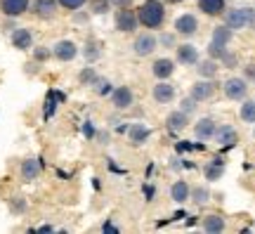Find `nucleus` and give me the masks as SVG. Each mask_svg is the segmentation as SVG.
I'll use <instances>...</instances> for the list:
<instances>
[{
    "label": "nucleus",
    "mask_w": 255,
    "mask_h": 234,
    "mask_svg": "<svg viewBox=\"0 0 255 234\" xmlns=\"http://www.w3.org/2000/svg\"><path fill=\"white\" fill-rule=\"evenodd\" d=\"M40 168H43V161H40V159H26V161L21 163V180L24 182L36 180L38 175H40Z\"/></svg>",
    "instance_id": "nucleus-16"
},
{
    "label": "nucleus",
    "mask_w": 255,
    "mask_h": 234,
    "mask_svg": "<svg viewBox=\"0 0 255 234\" xmlns=\"http://www.w3.org/2000/svg\"><path fill=\"white\" fill-rule=\"evenodd\" d=\"M244 73H246V81H255V64L244 66Z\"/></svg>",
    "instance_id": "nucleus-39"
},
{
    "label": "nucleus",
    "mask_w": 255,
    "mask_h": 234,
    "mask_svg": "<svg viewBox=\"0 0 255 234\" xmlns=\"http://www.w3.org/2000/svg\"><path fill=\"white\" fill-rule=\"evenodd\" d=\"M156 45H158V40H156L154 33H139L135 38V54L137 57H149V54H154Z\"/></svg>",
    "instance_id": "nucleus-5"
},
{
    "label": "nucleus",
    "mask_w": 255,
    "mask_h": 234,
    "mask_svg": "<svg viewBox=\"0 0 255 234\" xmlns=\"http://www.w3.org/2000/svg\"><path fill=\"white\" fill-rule=\"evenodd\" d=\"M111 7V0H90L92 14H107Z\"/></svg>",
    "instance_id": "nucleus-28"
},
{
    "label": "nucleus",
    "mask_w": 255,
    "mask_h": 234,
    "mask_svg": "<svg viewBox=\"0 0 255 234\" xmlns=\"http://www.w3.org/2000/svg\"><path fill=\"white\" fill-rule=\"evenodd\" d=\"M52 54H55L59 62H71V59H76V54H78V45L73 40H59L52 47Z\"/></svg>",
    "instance_id": "nucleus-9"
},
{
    "label": "nucleus",
    "mask_w": 255,
    "mask_h": 234,
    "mask_svg": "<svg viewBox=\"0 0 255 234\" xmlns=\"http://www.w3.org/2000/svg\"><path fill=\"white\" fill-rule=\"evenodd\" d=\"M222 90H225V95H227L229 99H234V102H239V99H246V95H248V81H246V78H239V76H232V78H227V83L222 85Z\"/></svg>",
    "instance_id": "nucleus-3"
},
{
    "label": "nucleus",
    "mask_w": 255,
    "mask_h": 234,
    "mask_svg": "<svg viewBox=\"0 0 255 234\" xmlns=\"http://www.w3.org/2000/svg\"><path fill=\"white\" fill-rule=\"evenodd\" d=\"M128 135H130V144H135V147H139V144H144L146 140H149V135H151V130L144 126V123H135V126L128 128Z\"/></svg>",
    "instance_id": "nucleus-18"
},
{
    "label": "nucleus",
    "mask_w": 255,
    "mask_h": 234,
    "mask_svg": "<svg viewBox=\"0 0 255 234\" xmlns=\"http://www.w3.org/2000/svg\"><path fill=\"white\" fill-rule=\"evenodd\" d=\"M57 0H33V14L38 19H52L57 14Z\"/></svg>",
    "instance_id": "nucleus-12"
},
{
    "label": "nucleus",
    "mask_w": 255,
    "mask_h": 234,
    "mask_svg": "<svg viewBox=\"0 0 255 234\" xmlns=\"http://www.w3.org/2000/svg\"><path fill=\"white\" fill-rule=\"evenodd\" d=\"M215 90H218V83H213L208 78V81H199L191 85V92L189 97H194L196 102H206V99H210L213 95H215Z\"/></svg>",
    "instance_id": "nucleus-6"
},
{
    "label": "nucleus",
    "mask_w": 255,
    "mask_h": 234,
    "mask_svg": "<svg viewBox=\"0 0 255 234\" xmlns=\"http://www.w3.org/2000/svg\"><path fill=\"white\" fill-rule=\"evenodd\" d=\"M208 197H210V192L206 187H196V189H191V194H189V199H194L196 204H206L208 201Z\"/></svg>",
    "instance_id": "nucleus-29"
},
{
    "label": "nucleus",
    "mask_w": 255,
    "mask_h": 234,
    "mask_svg": "<svg viewBox=\"0 0 255 234\" xmlns=\"http://www.w3.org/2000/svg\"><path fill=\"white\" fill-rule=\"evenodd\" d=\"M187 123H189V114H184L182 109L168 114V118H165V126L170 130H182V128H187Z\"/></svg>",
    "instance_id": "nucleus-23"
},
{
    "label": "nucleus",
    "mask_w": 255,
    "mask_h": 234,
    "mask_svg": "<svg viewBox=\"0 0 255 234\" xmlns=\"http://www.w3.org/2000/svg\"><path fill=\"white\" fill-rule=\"evenodd\" d=\"M196 69H199L201 78H215V73H218V62L210 57V59H203Z\"/></svg>",
    "instance_id": "nucleus-26"
},
{
    "label": "nucleus",
    "mask_w": 255,
    "mask_h": 234,
    "mask_svg": "<svg viewBox=\"0 0 255 234\" xmlns=\"http://www.w3.org/2000/svg\"><path fill=\"white\" fill-rule=\"evenodd\" d=\"M189 194H191V187L187 185V180H177L170 187V199H173L175 204H184L189 199Z\"/></svg>",
    "instance_id": "nucleus-22"
},
{
    "label": "nucleus",
    "mask_w": 255,
    "mask_h": 234,
    "mask_svg": "<svg viewBox=\"0 0 255 234\" xmlns=\"http://www.w3.org/2000/svg\"><path fill=\"white\" fill-rule=\"evenodd\" d=\"M158 43H161V45H165V47H175V36H173V33H163Z\"/></svg>",
    "instance_id": "nucleus-37"
},
{
    "label": "nucleus",
    "mask_w": 255,
    "mask_h": 234,
    "mask_svg": "<svg viewBox=\"0 0 255 234\" xmlns=\"http://www.w3.org/2000/svg\"><path fill=\"white\" fill-rule=\"evenodd\" d=\"M83 135L95 137V126H92V121H85V123H83Z\"/></svg>",
    "instance_id": "nucleus-38"
},
{
    "label": "nucleus",
    "mask_w": 255,
    "mask_h": 234,
    "mask_svg": "<svg viewBox=\"0 0 255 234\" xmlns=\"http://www.w3.org/2000/svg\"><path fill=\"white\" fill-rule=\"evenodd\" d=\"M130 2H132V0H111V5H116V7H130Z\"/></svg>",
    "instance_id": "nucleus-41"
},
{
    "label": "nucleus",
    "mask_w": 255,
    "mask_h": 234,
    "mask_svg": "<svg viewBox=\"0 0 255 234\" xmlns=\"http://www.w3.org/2000/svg\"><path fill=\"white\" fill-rule=\"evenodd\" d=\"M137 19L144 28H161L165 21V7L161 0H144L137 7Z\"/></svg>",
    "instance_id": "nucleus-1"
},
{
    "label": "nucleus",
    "mask_w": 255,
    "mask_h": 234,
    "mask_svg": "<svg viewBox=\"0 0 255 234\" xmlns=\"http://www.w3.org/2000/svg\"><path fill=\"white\" fill-rule=\"evenodd\" d=\"M196 5L203 14H208V17H218L225 12L227 7V0H196Z\"/></svg>",
    "instance_id": "nucleus-15"
},
{
    "label": "nucleus",
    "mask_w": 255,
    "mask_h": 234,
    "mask_svg": "<svg viewBox=\"0 0 255 234\" xmlns=\"http://www.w3.org/2000/svg\"><path fill=\"white\" fill-rule=\"evenodd\" d=\"M9 208H12L14 213H24V211H26V201H24L21 197H14L12 201H9Z\"/></svg>",
    "instance_id": "nucleus-32"
},
{
    "label": "nucleus",
    "mask_w": 255,
    "mask_h": 234,
    "mask_svg": "<svg viewBox=\"0 0 255 234\" xmlns=\"http://www.w3.org/2000/svg\"><path fill=\"white\" fill-rule=\"evenodd\" d=\"M137 26H139L137 12H132V9H128V7H121L116 12V28H119L121 33H132Z\"/></svg>",
    "instance_id": "nucleus-4"
},
{
    "label": "nucleus",
    "mask_w": 255,
    "mask_h": 234,
    "mask_svg": "<svg viewBox=\"0 0 255 234\" xmlns=\"http://www.w3.org/2000/svg\"><path fill=\"white\" fill-rule=\"evenodd\" d=\"M225 227H227V223H225V218L218 216V213H210V216L203 218V230L210 234L225 232Z\"/></svg>",
    "instance_id": "nucleus-21"
},
{
    "label": "nucleus",
    "mask_w": 255,
    "mask_h": 234,
    "mask_svg": "<svg viewBox=\"0 0 255 234\" xmlns=\"http://www.w3.org/2000/svg\"><path fill=\"white\" fill-rule=\"evenodd\" d=\"M194 109H196V99L189 97V99H184L182 102V111L184 114H194Z\"/></svg>",
    "instance_id": "nucleus-35"
},
{
    "label": "nucleus",
    "mask_w": 255,
    "mask_h": 234,
    "mask_svg": "<svg viewBox=\"0 0 255 234\" xmlns=\"http://www.w3.org/2000/svg\"><path fill=\"white\" fill-rule=\"evenodd\" d=\"M215 130H218V126H215L213 118H201L199 123H196V128H194V133H196V137H199L201 142L210 140V137L215 135Z\"/></svg>",
    "instance_id": "nucleus-20"
},
{
    "label": "nucleus",
    "mask_w": 255,
    "mask_h": 234,
    "mask_svg": "<svg viewBox=\"0 0 255 234\" xmlns=\"http://www.w3.org/2000/svg\"><path fill=\"white\" fill-rule=\"evenodd\" d=\"M151 71H154V76L158 78V81H165V78H170V76L175 73V62L173 59H168V57L156 59V62L151 64Z\"/></svg>",
    "instance_id": "nucleus-14"
},
{
    "label": "nucleus",
    "mask_w": 255,
    "mask_h": 234,
    "mask_svg": "<svg viewBox=\"0 0 255 234\" xmlns=\"http://www.w3.org/2000/svg\"><path fill=\"white\" fill-rule=\"evenodd\" d=\"M182 218H187V213H184V211H177V213H175V220H182Z\"/></svg>",
    "instance_id": "nucleus-44"
},
{
    "label": "nucleus",
    "mask_w": 255,
    "mask_h": 234,
    "mask_svg": "<svg viewBox=\"0 0 255 234\" xmlns=\"http://www.w3.org/2000/svg\"><path fill=\"white\" fill-rule=\"evenodd\" d=\"M239 116H241V121H246V123H255V99H246L241 104Z\"/></svg>",
    "instance_id": "nucleus-27"
},
{
    "label": "nucleus",
    "mask_w": 255,
    "mask_h": 234,
    "mask_svg": "<svg viewBox=\"0 0 255 234\" xmlns=\"http://www.w3.org/2000/svg\"><path fill=\"white\" fill-rule=\"evenodd\" d=\"M97 85H100V88H97V90H100V95H109V92H111V83L109 81H100Z\"/></svg>",
    "instance_id": "nucleus-40"
},
{
    "label": "nucleus",
    "mask_w": 255,
    "mask_h": 234,
    "mask_svg": "<svg viewBox=\"0 0 255 234\" xmlns=\"http://www.w3.org/2000/svg\"><path fill=\"white\" fill-rule=\"evenodd\" d=\"M55 92H50V95H47V104H45V118H50L52 116V114H55Z\"/></svg>",
    "instance_id": "nucleus-34"
},
{
    "label": "nucleus",
    "mask_w": 255,
    "mask_h": 234,
    "mask_svg": "<svg viewBox=\"0 0 255 234\" xmlns=\"http://www.w3.org/2000/svg\"><path fill=\"white\" fill-rule=\"evenodd\" d=\"M151 97H154L156 104H168L175 99V88L168 81H158L151 90Z\"/></svg>",
    "instance_id": "nucleus-10"
},
{
    "label": "nucleus",
    "mask_w": 255,
    "mask_h": 234,
    "mask_svg": "<svg viewBox=\"0 0 255 234\" xmlns=\"http://www.w3.org/2000/svg\"><path fill=\"white\" fill-rule=\"evenodd\" d=\"M57 2H59L64 9H71V12H73V9H81L88 0H57Z\"/></svg>",
    "instance_id": "nucleus-31"
},
{
    "label": "nucleus",
    "mask_w": 255,
    "mask_h": 234,
    "mask_svg": "<svg viewBox=\"0 0 255 234\" xmlns=\"http://www.w3.org/2000/svg\"><path fill=\"white\" fill-rule=\"evenodd\" d=\"M253 17H255V9L237 7V9H229L227 14H225V24H227L232 31H234V28H246L253 24Z\"/></svg>",
    "instance_id": "nucleus-2"
},
{
    "label": "nucleus",
    "mask_w": 255,
    "mask_h": 234,
    "mask_svg": "<svg viewBox=\"0 0 255 234\" xmlns=\"http://www.w3.org/2000/svg\"><path fill=\"white\" fill-rule=\"evenodd\" d=\"M175 52H177V62L182 64V66H194V64H199V50L194 45H177L175 47Z\"/></svg>",
    "instance_id": "nucleus-13"
},
{
    "label": "nucleus",
    "mask_w": 255,
    "mask_h": 234,
    "mask_svg": "<svg viewBox=\"0 0 255 234\" xmlns=\"http://www.w3.org/2000/svg\"><path fill=\"white\" fill-rule=\"evenodd\" d=\"M215 140H218L222 147H234L237 144V140H239V135H237V130L232 126H220L218 130H215Z\"/></svg>",
    "instance_id": "nucleus-19"
},
{
    "label": "nucleus",
    "mask_w": 255,
    "mask_h": 234,
    "mask_svg": "<svg viewBox=\"0 0 255 234\" xmlns=\"http://www.w3.org/2000/svg\"><path fill=\"white\" fill-rule=\"evenodd\" d=\"M33 57H36L38 62H45L47 57H50V50H47V47H36V52H33Z\"/></svg>",
    "instance_id": "nucleus-36"
},
{
    "label": "nucleus",
    "mask_w": 255,
    "mask_h": 234,
    "mask_svg": "<svg viewBox=\"0 0 255 234\" xmlns=\"http://www.w3.org/2000/svg\"><path fill=\"white\" fill-rule=\"evenodd\" d=\"M28 0H0V12L5 17H21L28 9Z\"/></svg>",
    "instance_id": "nucleus-11"
},
{
    "label": "nucleus",
    "mask_w": 255,
    "mask_h": 234,
    "mask_svg": "<svg viewBox=\"0 0 255 234\" xmlns=\"http://www.w3.org/2000/svg\"><path fill=\"white\" fill-rule=\"evenodd\" d=\"M111 104L116 109H130L135 104V95H132V90L128 85H121L116 90H111Z\"/></svg>",
    "instance_id": "nucleus-7"
},
{
    "label": "nucleus",
    "mask_w": 255,
    "mask_h": 234,
    "mask_svg": "<svg viewBox=\"0 0 255 234\" xmlns=\"http://www.w3.org/2000/svg\"><path fill=\"white\" fill-rule=\"evenodd\" d=\"M102 232H114V234H116V232H119V227H114L111 223H104V227H102Z\"/></svg>",
    "instance_id": "nucleus-42"
},
{
    "label": "nucleus",
    "mask_w": 255,
    "mask_h": 234,
    "mask_svg": "<svg viewBox=\"0 0 255 234\" xmlns=\"http://www.w3.org/2000/svg\"><path fill=\"white\" fill-rule=\"evenodd\" d=\"M253 24H255V17H253Z\"/></svg>",
    "instance_id": "nucleus-46"
},
{
    "label": "nucleus",
    "mask_w": 255,
    "mask_h": 234,
    "mask_svg": "<svg viewBox=\"0 0 255 234\" xmlns=\"http://www.w3.org/2000/svg\"><path fill=\"white\" fill-rule=\"evenodd\" d=\"M168 2H182V0H168Z\"/></svg>",
    "instance_id": "nucleus-45"
},
{
    "label": "nucleus",
    "mask_w": 255,
    "mask_h": 234,
    "mask_svg": "<svg viewBox=\"0 0 255 234\" xmlns=\"http://www.w3.org/2000/svg\"><path fill=\"white\" fill-rule=\"evenodd\" d=\"M12 45L17 47V50H31V45H33L31 31L28 28H14L12 31Z\"/></svg>",
    "instance_id": "nucleus-17"
},
{
    "label": "nucleus",
    "mask_w": 255,
    "mask_h": 234,
    "mask_svg": "<svg viewBox=\"0 0 255 234\" xmlns=\"http://www.w3.org/2000/svg\"><path fill=\"white\" fill-rule=\"evenodd\" d=\"M222 171H225V159H222V156H215V159L203 168V173H206V178H208V180H220Z\"/></svg>",
    "instance_id": "nucleus-24"
},
{
    "label": "nucleus",
    "mask_w": 255,
    "mask_h": 234,
    "mask_svg": "<svg viewBox=\"0 0 255 234\" xmlns=\"http://www.w3.org/2000/svg\"><path fill=\"white\" fill-rule=\"evenodd\" d=\"M81 83H85V85H88V83H97V73H95V69L88 66L85 71H81Z\"/></svg>",
    "instance_id": "nucleus-33"
},
{
    "label": "nucleus",
    "mask_w": 255,
    "mask_h": 234,
    "mask_svg": "<svg viewBox=\"0 0 255 234\" xmlns=\"http://www.w3.org/2000/svg\"><path fill=\"white\" fill-rule=\"evenodd\" d=\"M196 28H199V19L194 17V14H182V17L175 19V33L177 36H194L196 33Z\"/></svg>",
    "instance_id": "nucleus-8"
},
{
    "label": "nucleus",
    "mask_w": 255,
    "mask_h": 234,
    "mask_svg": "<svg viewBox=\"0 0 255 234\" xmlns=\"http://www.w3.org/2000/svg\"><path fill=\"white\" fill-rule=\"evenodd\" d=\"M232 40V28L225 24V26H218L213 31V45L218 47H227V43Z\"/></svg>",
    "instance_id": "nucleus-25"
},
{
    "label": "nucleus",
    "mask_w": 255,
    "mask_h": 234,
    "mask_svg": "<svg viewBox=\"0 0 255 234\" xmlns=\"http://www.w3.org/2000/svg\"><path fill=\"white\" fill-rule=\"evenodd\" d=\"M100 54H102V50H100V45H97L95 40H90V43L85 45V57H88V62H95Z\"/></svg>",
    "instance_id": "nucleus-30"
},
{
    "label": "nucleus",
    "mask_w": 255,
    "mask_h": 234,
    "mask_svg": "<svg viewBox=\"0 0 255 234\" xmlns=\"http://www.w3.org/2000/svg\"><path fill=\"white\" fill-rule=\"evenodd\" d=\"M144 194H146V201H151V197H154V189L146 185V187H144Z\"/></svg>",
    "instance_id": "nucleus-43"
}]
</instances>
